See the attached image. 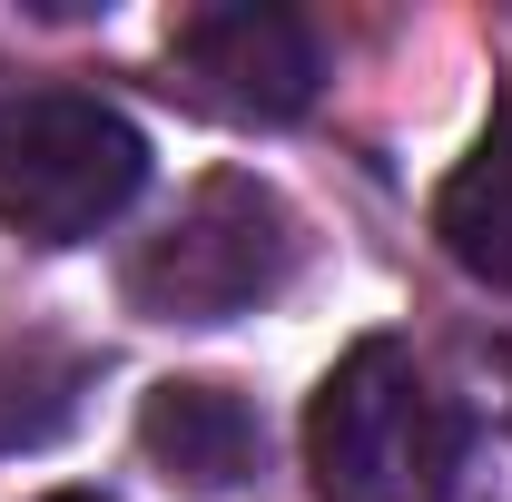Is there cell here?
I'll return each mask as SVG.
<instances>
[{
    "label": "cell",
    "instance_id": "cell-5",
    "mask_svg": "<svg viewBox=\"0 0 512 502\" xmlns=\"http://www.w3.org/2000/svg\"><path fill=\"white\" fill-rule=\"evenodd\" d=\"M138 453L178 483V493H237L256 473V453H266V434H256V404L247 394H227V384H148V404H138Z\"/></svg>",
    "mask_w": 512,
    "mask_h": 502
},
{
    "label": "cell",
    "instance_id": "cell-2",
    "mask_svg": "<svg viewBox=\"0 0 512 502\" xmlns=\"http://www.w3.org/2000/svg\"><path fill=\"white\" fill-rule=\"evenodd\" d=\"M296 256H306L296 207L247 168H217L178 197V217L158 237H138V256L119 266V296L148 325H227V315H256L266 296H286Z\"/></svg>",
    "mask_w": 512,
    "mask_h": 502
},
{
    "label": "cell",
    "instance_id": "cell-4",
    "mask_svg": "<svg viewBox=\"0 0 512 502\" xmlns=\"http://www.w3.org/2000/svg\"><path fill=\"white\" fill-rule=\"evenodd\" d=\"M168 69L207 119L237 128H286L306 119L316 99V30L296 10H266V0H207V10H178L168 20Z\"/></svg>",
    "mask_w": 512,
    "mask_h": 502
},
{
    "label": "cell",
    "instance_id": "cell-7",
    "mask_svg": "<svg viewBox=\"0 0 512 502\" xmlns=\"http://www.w3.org/2000/svg\"><path fill=\"white\" fill-rule=\"evenodd\" d=\"M40 502H109V493H40Z\"/></svg>",
    "mask_w": 512,
    "mask_h": 502
},
{
    "label": "cell",
    "instance_id": "cell-3",
    "mask_svg": "<svg viewBox=\"0 0 512 502\" xmlns=\"http://www.w3.org/2000/svg\"><path fill=\"white\" fill-rule=\"evenodd\" d=\"M148 188V138L89 89H30L0 109V227L30 247H79L119 227Z\"/></svg>",
    "mask_w": 512,
    "mask_h": 502
},
{
    "label": "cell",
    "instance_id": "cell-6",
    "mask_svg": "<svg viewBox=\"0 0 512 502\" xmlns=\"http://www.w3.org/2000/svg\"><path fill=\"white\" fill-rule=\"evenodd\" d=\"M434 237L463 276H483V286H512V89L493 99V119L483 138L463 148V168L444 178L434 197Z\"/></svg>",
    "mask_w": 512,
    "mask_h": 502
},
{
    "label": "cell",
    "instance_id": "cell-1",
    "mask_svg": "<svg viewBox=\"0 0 512 502\" xmlns=\"http://www.w3.org/2000/svg\"><path fill=\"white\" fill-rule=\"evenodd\" d=\"M306 473L325 502H444L463 473V414L394 335H365L306 404Z\"/></svg>",
    "mask_w": 512,
    "mask_h": 502
}]
</instances>
